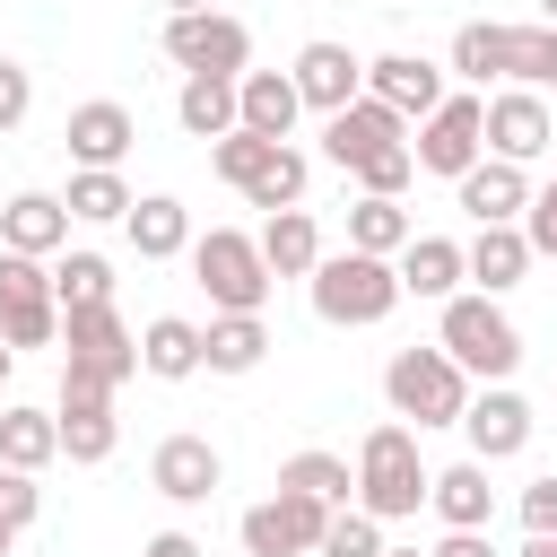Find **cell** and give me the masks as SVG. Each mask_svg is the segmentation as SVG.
Wrapping results in <instances>:
<instances>
[{
    "label": "cell",
    "mask_w": 557,
    "mask_h": 557,
    "mask_svg": "<svg viewBox=\"0 0 557 557\" xmlns=\"http://www.w3.org/2000/svg\"><path fill=\"white\" fill-rule=\"evenodd\" d=\"M61 244H70V209H61L52 191H17V200L0 209V252L44 261V252H61Z\"/></svg>",
    "instance_id": "44dd1931"
},
{
    "label": "cell",
    "mask_w": 557,
    "mask_h": 557,
    "mask_svg": "<svg viewBox=\"0 0 557 557\" xmlns=\"http://www.w3.org/2000/svg\"><path fill=\"white\" fill-rule=\"evenodd\" d=\"M9 548H17V531H9V522H0V557H9Z\"/></svg>",
    "instance_id": "f907efd6"
},
{
    "label": "cell",
    "mask_w": 557,
    "mask_h": 557,
    "mask_svg": "<svg viewBox=\"0 0 557 557\" xmlns=\"http://www.w3.org/2000/svg\"><path fill=\"white\" fill-rule=\"evenodd\" d=\"M278 487H287V496H313V505L339 513V505L357 496V470H348L339 453H287V461H278Z\"/></svg>",
    "instance_id": "4dcf8cb0"
},
{
    "label": "cell",
    "mask_w": 557,
    "mask_h": 557,
    "mask_svg": "<svg viewBox=\"0 0 557 557\" xmlns=\"http://www.w3.org/2000/svg\"><path fill=\"white\" fill-rule=\"evenodd\" d=\"M26 104H35V78H26L17 61H0V131H17V122H26Z\"/></svg>",
    "instance_id": "ee69618b"
},
{
    "label": "cell",
    "mask_w": 557,
    "mask_h": 557,
    "mask_svg": "<svg viewBox=\"0 0 557 557\" xmlns=\"http://www.w3.org/2000/svg\"><path fill=\"white\" fill-rule=\"evenodd\" d=\"M35 513H44V487L26 470H0V522L9 531H35Z\"/></svg>",
    "instance_id": "b9f144b4"
},
{
    "label": "cell",
    "mask_w": 557,
    "mask_h": 557,
    "mask_svg": "<svg viewBox=\"0 0 557 557\" xmlns=\"http://www.w3.org/2000/svg\"><path fill=\"white\" fill-rule=\"evenodd\" d=\"M461 435H470V461H513V453L531 444V400H522L513 383H487V392H470Z\"/></svg>",
    "instance_id": "5bb4252c"
},
{
    "label": "cell",
    "mask_w": 557,
    "mask_h": 557,
    "mask_svg": "<svg viewBox=\"0 0 557 557\" xmlns=\"http://www.w3.org/2000/svg\"><path fill=\"white\" fill-rule=\"evenodd\" d=\"M487 96H444L426 122H418V139H409V157H418V174H444V183H461L479 157H487Z\"/></svg>",
    "instance_id": "ba28073f"
},
{
    "label": "cell",
    "mask_w": 557,
    "mask_h": 557,
    "mask_svg": "<svg viewBox=\"0 0 557 557\" xmlns=\"http://www.w3.org/2000/svg\"><path fill=\"white\" fill-rule=\"evenodd\" d=\"M522 531H531V540H557V470L522 487Z\"/></svg>",
    "instance_id": "7bdbcfd3"
},
{
    "label": "cell",
    "mask_w": 557,
    "mask_h": 557,
    "mask_svg": "<svg viewBox=\"0 0 557 557\" xmlns=\"http://www.w3.org/2000/svg\"><path fill=\"white\" fill-rule=\"evenodd\" d=\"M522 557H557V540H522Z\"/></svg>",
    "instance_id": "681fc988"
},
{
    "label": "cell",
    "mask_w": 557,
    "mask_h": 557,
    "mask_svg": "<svg viewBox=\"0 0 557 557\" xmlns=\"http://www.w3.org/2000/svg\"><path fill=\"white\" fill-rule=\"evenodd\" d=\"M270 357V322L261 313H209V331H200V366L209 374H252Z\"/></svg>",
    "instance_id": "484cf974"
},
{
    "label": "cell",
    "mask_w": 557,
    "mask_h": 557,
    "mask_svg": "<svg viewBox=\"0 0 557 557\" xmlns=\"http://www.w3.org/2000/svg\"><path fill=\"white\" fill-rule=\"evenodd\" d=\"M383 148H409V122H400L392 104H374V96H357V104H339V113L322 122V157H331L339 174H357V165L383 157Z\"/></svg>",
    "instance_id": "7c38bea8"
},
{
    "label": "cell",
    "mask_w": 557,
    "mask_h": 557,
    "mask_svg": "<svg viewBox=\"0 0 557 557\" xmlns=\"http://www.w3.org/2000/svg\"><path fill=\"white\" fill-rule=\"evenodd\" d=\"M513 226H522V244H531V261H540V252L557 261V174H548V183H540V191L522 200V218H513Z\"/></svg>",
    "instance_id": "60d3db41"
},
{
    "label": "cell",
    "mask_w": 557,
    "mask_h": 557,
    "mask_svg": "<svg viewBox=\"0 0 557 557\" xmlns=\"http://www.w3.org/2000/svg\"><path fill=\"white\" fill-rule=\"evenodd\" d=\"M52 426H61V453L78 461V470H96V461H113V392L96 383V374H70L61 366V409H52Z\"/></svg>",
    "instance_id": "30bf717a"
},
{
    "label": "cell",
    "mask_w": 557,
    "mask_h": 557,
    "mask_svg": "<svg viewBox=\"0 0 557 557\" xmlns=\"http://www.w3.org/2000/svg\"><path fill=\"white\" fill-rule=\"evenodd\" d=\"M9 374H17V348H9V339H0V383H9Z\"/></svg>",
    "instance_id": "c3c4849f"
},
{
    "label": "cell",
    "mask_w": 557,
    "mask_h": 557,
    "mask_svg": "<svg viewBox=\"0 0 557 557\" xmlns=\"http://www.w3.org/2000/svg\"><path fill=\"white\" fill-rule=\"evenodd\" d=\"M418 226H409V209L400 200H348V252H374V261H400V244H409Z\"/></svg>",
    "instance_id": "f546056e"
},
{
    "label": "cell",
    "mask_w": 557,
    "mask_h": 557,
    "mask_svg": "<svg viewBox=\"0 0 557 557\" xmlns=\"http://www.w3.org/2000/svg\"><path fill=\"white\" fill-rule=\"evenodd\" d=\"M61 139H70V157H78V165H113V174H122V157H131V139H139V122H131V104L87 96V104H70Z\"/></svg>",
    "instance_id": "ac0fdd59"
},
{
    "label": "cell",
    "mask_w": 557,
    "mask_h": 557,
    "mask_svg": "<svg viewBox=\"0 0 557 557\" xmlns=\"http://www.w3.org/2000/svg\"><path fill=\"white\" fill-rule=\"evenodd\" d=\"M305 174H313V165H305L296 148H270V157H261V174L244 183V200L278 218V209H296V200H305Z\"/></svg>",
    "instance_id": "d590c367"
},
{
    "label": "cell",
    "mask_w": 557,
    "mask_h": 557,
    "mask_svg": "<svg viewBox=\"0 0 557 557\" xmlns=\"http://www.w3.org/2000/svg\"><path fill=\"white\" fill-rule=\"evenodd\" d=\"M287 78H296V96H305L322 122H331L339 104H357V96H366V61H357L348 44H331V35H313V44L296 52V70H287Z\"/></svg>",
    "instance_id": "2e32d148"
},
{
    "label": "cell",
    "mask_w": 557,
    "mask_h": 557,
    "mask_svg": "<svg viewBox=\"0 0 557 557\" xmlns=\"http://www.w3.org/2000/svg\"><path fill=\"white\" fill-rule=\"evenodd\" d=\"M139 374H157V383H191V374H200V322L157 313V322L139 331Z\"/></svg>",
    "instance_id": "83f0119b"
},
{
    "label": "cell",
    "mask_w": 557,
    "mask_h": 557,
    "mask_svg": "<svg viewBox=\"0 0 557 557\" xmlns=\"http://www.w3.org/2000/svg\"><path fill=\"white\" fill-rule=\"evenodd\" d=\"M522 270H531V244H522V226H479V235L461 244V278H479V296H505V287H522Z\"/></svg>",
    "instance_id": "cb8c5ba5"
},
{
    "label": "cell",
    "mask_w": 557,
    "mask_h": 557,
    "mask_svg": "<svg viewBox=\"0 0 557 557\" xmlns=\"http://www.w3.org/2000/svg\"><path fill=\"white\" fill-rule=\"evenodd\" d=\"M44 461H61V426H52V409H0V470H44Z\"/></svg>",
    "instance_id": "f1b7e54d"
},
{
    "label": "cell",
    "mask_w": 557,
    "mask_h": 557,
    "mask_svg": "<svg viewBox=\"0 0 557 557\" xmlns=\"http://www.w3.org/2000/svg\"><path fill=\"white\" fill-rule=\"evenodd\" d=\"M139 557H209V548H200V540H191V531H157V540H148V548H139Z\"/></svg>",
    "instance_id": "bcb514c9"
},
{
    "label": "cell",
    "mask_w": 557,
    "mask_h": 557,
    "mask_svg": "<svg viewBox=\"0 0 557 557\" xmlns=\"http://www.w3.org/2000/svg\"><path fill=\"white\" fill-rule=\"evenodd\" d=\"M296 113H305V96H296L287 70H244V78H235V131H252V139H287Z\"/></svg>",
    "instance_id": "d6986e66"
},
{
    "label": "cell",
    "mask_w": 557,
    "mask_h": 557,
    "mask_svg": "<svg viewBox=\"0 0 557 557\" xmlns=\"http://www.w3.org/2000/svg\"><path fill=\"white\" fill-rule=\"evenodd\" d=\"M383 557H426V548H383Z\"/></svg>",
    "instance_id": "f5cc1de1"
},
{
    "label": "cell",
    "mask_w": 557,
    "mask_h": 557,
    "mask_svg": "<svg viewBox=\"0 0 557 557\" xmlns=\"http://www.w3.org/2000/svg\"><path fill=\"white\" fill-rule=\"evenodd\" d=\"M366 96L392 104L400 122H426V113L444 104V70L418 61V52H374V61H366Z\"/></svg>",
    "instance_id": "e0dca14e"
},
{
    "label": "cell",
    "mask_w": 557,
    "mask_h": 557,
    "mask_svg": "<svg viewBox=\"0 0 557 557\" xmlns=\"http://www.w3.org/2000/svg\"><path fill=\"white\" fill-rule=\"evenodd\" d=\"M374 9H392V0H374Z\"/></svg>",
    "instance_id": "db71d44e"
},
{
    "label": "cell",
    "mask_w": 557,
    "mask_h": 557,
    "mask_svg": "<svg viewBox=\"0 0 557 557\" xmlns=\"http://www.w3.org/2000/svg\"><path fill=\"white\" fill-rule=\"evenodd\" d=\"M191 9H218V0H165V17H191Z\"/></svg>",
    "instance_id": "7dc6e473"
},
{
    "label": "cell",
    "mask_w": 557,
    "mask_h": 557,
    "mask_svg": "<svg viewBox=\"0 0 557 557\" xmlns=\"http://www.w3.org/2000/svg\"><path fill=\"white\" fill-rule=\"evenodd\" d=\"M426 461H418V426H400V418H383V426H366V444H357V513H374V522H409L418 505H426Z\"/></svg>",
    "instance_id": "6da1fadb"
},
{
    "label": "cell",
    "mask_w": 557,
    "mask_h": 557,
    "mask_svg": "<svg viewBox=\"0 0 557 557\" xmlns=\"http://www.w3.org/2000/svg\"><path fill=\"white\" fill-rule=\"evenodd\" d=\"M313 557H383V522L357 513V505H339V513L322 522V548H313Z\"/></svg>",
    "instance_id": "74e56055"
},
{
    "label": "cell",
    "mask_w": 557,
    "mask_h": 557,
    "mask_svg": "<svg viewBox=\"0 0 557 557\" xmlns=\"http://www.w3.org/2000/svg\"><path fill=\"white\" fill-rule=\"evenodd\" d=\"M505 78H522L531 96L557 87V26H505Z\"/></svg>",
    "instance_id": "e575fe53"
},
{
    "label": "cell",
    "mask_w": 557,
    "mask_h": 557,
    "mask_svg": "<svg viewBox=\"0 0 557 557\" xmlns=\"http://www.w3.org/2000/svg\"><path fill=\"white\" fill-rule=\"evenodd\" d=\"M322 522H331V505L278 487L270 505H252V513L235 522V540H244V557H313V548H322Z\"/></svg>",
    "instance_id": "8fae6325"
},
{
    "label": "cell",
    "mask_w": 557,
    "mask_h": 557,
    "mask_svg": "<svg viewBox=\"0 0 557 557\" xmlns=\"http://www.w3.org/2000/svg\"><path fill=\"white\" fill-rule=\"evenodd\" d=\"M174 122H183L191 139H226V131H235V78H183Z\"/></svg>",
    "instance_id": "d6a6232c"
},
{
    "label": "cell",
    "mask_w": 557,
    "mask_h": 557,
    "mask_svg": "<svg viewBox=\"0 0 557 557\" xmlns=\"http://www.w3.org/2000/svg\"><path fill=\"white\" fill-rule=\"evenodd\" d=\"M0 339H9V348H52V339H61L52 270L26 261V252H0Z\"/></svg>",
    "instance_id": "9c48e42d"
},
{
    "label": "cell",
    "mask_w": 557,
    "mask_h": 557,
    "mask_svg": "<svg viewBox=\"0 0 557 557\" xmlns=\"http://www.w3.org/2000/svg\"><path fill=\"white\" fill-rule=\"evenodd\" d=\"M453 191H461L470 226H513V218H522V200H531V174H522V165H505V157H479Z\"/></svg>",
    "instance_id": "ffe728a7"
},
{
    "label": "cell",
    "mask_w": 557,
    "mask_h": 557,
    "mask_svg": "<svg viewBox=\"0 0 557 557\" xmlns=\"http://www.w3.org/2000/svg\"><path fill=\"white\" fill-rule=\"evenodd\" d=\"M540 26H557V0H540Z\"/></svg>",
    "instance_id": "816d5d0a"
},
{
    "label": "cell",
    "mask_w": 557,
    "mask_h": 557,
    "mask_svg": "<svg viewBox=\"0 0 557 557\" xmlns=\"http://www.w3.org/2000/svg\"><path fill=\"white\" fill-rule=\"evenodd\" d=\"M487 157H505V165H531V157H548L557 148V122H548V104L531 96V87H505V96H487Z\"/></svg>",
    "instance_id": "4fadbf2b"
},
{
    "label": "cell",
    "mask_w": 557,
    "mask_h": 557,
    "mask_svg": "<svg viewBox=\"0 0 557 557\" xmlns=\"http://www.w3.org/2000/svg\"><path fill=\"white\" fill-rule=\"evenodd\" d=\"M383 400H392L400 426H461L470 374H461L444 348H400V357L383 366Z\"/></svg>",
    "instance_id": "277c9868"
},
{
    "label": "cell",
    "mask_w": 557,
    "mask_h": 557,
    "mask_svg": "<svg viewBox=\"0 0 557 557\" xmlns=\"http://www.w3.org/2000/svg\"><path fill=\"white\" fill-rule=\"evenodd\" d=\"M392 270H400V296H435V305L461 296V244L453 235H409Z\"/></svg>",
    "instance_id": "d4e9b609"
},
{
    "label": "cell",
    "mask_w": 557,
    "mask_h": 557,
    "mask_svg": "<svg viewBox=\"0 0 557 557\" xmlns=\"http://www.w3.org/2000/svg\"><path fill=\"white\" fill-rule=\"evenodd\" d=\"M52 305H61V313L113 305V261H104V252H70V261H52Z\"/></svg>",
    "instance_id": "836d02e7"
},
{
    "label": "cell",
    "mask_w": 557,
    "mask_h": 557,
    "mask_svg": "<svg viewBox=\"0 0 557 557\" xmlns=\"http://www.w3.org/2000/svg\"><path fill=\"white\" fill-rule=\"evenodd\" d=\"M426 557H496V548H487V531H444Z\"/></svg>",
    "instance_id": "f6af8a7d"
},
{
    "label": "cell",
    "mask_w": 557,
    "mask_h": 557,
    "mask_svg": "<svg viewBox=\"0 0 557 557\" xmlns=\"http://www.w3.org/2000/svg\"><path fill=\"white\" fill-rule=\"evenodd\" d=\"M218 479H226V461H218L209 435H165V444L148 453V487H157L165 505H209Z\"/></svg>",
    "instance_id": "9a60e30c"
},
{
    "label": "cell",
    "mask_w": 557,
    "mask_h": 557,
    "mask_svg": "<svg viewBox=\"0 0 557 557\" xmlns=\"http://www.w3.org/2000/svg\"><path fill=\"white\" fill-rule=\"evenodd\" d=\"M409 174H418V157H409V148H383V157H366V165H357V191H366V200H400V191H409Z\"/></svg>",
    "instance_id": "ab89813d"
},
{
    "label": "cell",
    "mask_w": 557,
    "mask_h": 557,
    "mask_svg": "<svg viewBox=\"0 0 557 557\" xmlns=\"http://www.w3.org/2000/svg\"><path fill=\"white\" fill-rule=\"evenodd\" d=\"M191 278L209 287V305L218 313H261L270 305V261H261V244L244 235V226H209V235H191Z\"/></svg>",
    "instance_id": "5b68a950"
},
{
    "label": "cell",
    "mask_w": 557,
    "mask_h": 557,
    "mask_svg": "<svg viewBox=\"0 0 557 557\" xmlns=\"http://www.w3.org/2000/svg\"><path fill=\"white\" fill-rule=\"evenodd\" d=\"M61 366L70 374H96L104 392H122L131 374H139V331L113 313V305H87V313H61Z\"/></svg>",
    "instance_id": "52a82bcc"
},
{
    "label": "cell",
    "mask_w": 557,
    "mask_h": 557,
    "mask_svg": "<svg viewBox=\"0 0 557 557\" xmlns=\"http://www.w3.org/2000/svg\"><path fill=\"white\" fill-rule=\"evenodd\" d=\"M122 235H131L139 261H174V252H191V209H183L174 191H148V200H131Z\"/></svg>",
    "instance_id": "603a6c76"
},
{
    "label": "cell",
    "mask_w": 557,
    "mask_h": 557,
    "mask_svg": "<svg viewBox=\"0 0 557 557\" xmlns=\"http://www.w3.org/2000/svg\"><path fill=\"white\" fill-rule=\"evenodd\" d=\"M426 505L444 513V531H487L496 522V487H487V461H453L426 479Z\"/></svg>",
    "instance_id": "7402d4cb"
},
{
    "label": "cell",
    "mask_w": 557,
    "mask_h": 557,
    "mask_svg": "<svg viewBox=\"0 0 557 557\" xmlns=\"http://www.w3.org/2000/svg\"><path fill=\"white\" fill-rule=\"evenodd\" d=\"M453 70H461L470 87H487V78H505V26H487V17H470V26L453 35Z\"/></svg>",
    "instance_id": "8d00e7d4"
},
{
    "label": "cell",
    "mask_w": 557,
    "mask_h": 557,
    "mask_svg": "<svg viewBox=\"0 0 557 557\" xmlns=\"http://www.w3.org/2000/svg\"><path fill=\"white\" fill-rule=\"evenodd\" d=\"M165 61H174L183 78H244V70H252V26L226 17V9L165 17Z\"/></svg>",
    "instance_id": "8992f818"
},
{
    "label": "cell",
    "mask_w": 557,
    "mask_h": 557,
    "mask_svg": "<svg viewBox=\"0 0 557 557\" xmlns=\"http://www.w3.org/2000/svg\"><path fill=\"white\" fill-rule=\"evenodd\" d=\"M270 148H287V139H252V131H226V139H209V165H218V183H235V191H244V183L261 174V157H270Z\"/></svg>",
    "instance_id": "f35d334b"
},
{
    "label": "cell",
    "mask_w": 557,
    "mask_h": 557,
    "mask_svg": "<svg viewBox=\"0 0 557 557\" xmlns=\"http://www.w3.org/2000/svg\"><path fill=\"white\" fill-rule=\"evenodd\" d=\"M261 261H270V278H313V261H322V226L305 218V209H278V218H261Z\"/></svg>",
    "instance_id": "4316f807"
},
{
    "label": "cell",
    "mask_w": 557,
    "mask_h": 557,
    "mask_svg": "<svg viewBox=\"0 0 557 557\" xmlns=\"http://www.w3.org/2000/svg\"><path fill=\"white\" fill-rule=\"evenodd\" d=\"M61 209H70L78 226H113V218H131V183H122L113 165H78L70 191H61Z\"/></svg>",
    "instance_id": "1f68e13d"
},
{
    "label": "cell",
    "mask_w": 557,
    "mask_h": 557,
    "mask_svg": "<svg viewBox=\"0 0 557 557\" xmlns=\"http://www.w3.org/2000/svg\"><path fill=\"white\" fill-rule=\"evenodd\" d=\"M435 348H444L470 383H505V374L522 366V331H513V313H505L496 296H444Z\"/></svg>",
    "instance_id": "3957f363"
},
{
    "label": "cell",
    "mask_w": 557,
    "mask_h": 557,
    "mask_svg": "<svg viewBox=\"0 0 557 557\" xmlns=\"http://www.w3.org/2000/svg\"><path fill=\"white\" fill-rule=\"evenodd\" d=\"M305 287H313V313L331 331H366V322H383L400 305V270L374 261V252H322Z\"/></svg>",
    "instance_id": "7a4b0ae2"
}]
</instances>
